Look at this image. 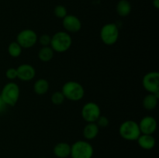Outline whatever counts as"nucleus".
Returning a JSON list of instances; mask_svg holds the SVG:
<instances>
[{
	"label": "nucleus",
	"mask_w": 159,
	"mask_h": 158,
	"mask_svg": "<svg viewBox=\"0 0 159 158\" xmlns=\"http://www.w3.org/2000/svg\"><path fill=\"white\" fill-rule=\"evenodd\" d=\"M61 91L64 94L65 99L72 102L82 100L85 95V89L83 86L75 81H69L64 84Z\"/></svg>",
	"instance_id": "2"
},
{
	"label": "nucleus",
	"mask_w": 159,
	"mask_h": 158,
	"mask_svg": "<svg viewBox=\"0 0 159 158\" xmlns=\"http://www.w3.org/2000/svg\"><path fill=\"white\" fill-rule=\"evenodd\" d=\"M20 95V89L15 82L10 81L6 84L1 91L0 99L6 105L15 106L18 102Z\"/></svg>",
	"instance_id": "3"
},
{
	"label": "nucleus",
	"mask_w": 159,
	"mask_h": 158,
	"mask_svg": "<svg viewBox=\"0 0 159 158\" xmlns=\"http://www.w3.org/2000/svg\"><path fill=\"white\" fill-rule=\"evenodd\" d=\"M1 111H2V105H0V113H1Z\"/></svg>",
	"instance_id": "27"
},
{
	"label": "nucleus",
	"mask_w": 159,
	"mask_h": 158,
	"mask_svg": "<svg viewBox=\"0 0 159 158\" xmlns=\"http://www.w3.org/2000/svg\"><path fill=\"white\" fill-rule=\"evenodd\" d=\"M99 128L96 122H88L83 129V136L87 140H92L98 136Z\"/></svg>",
	"instance_id": "16"
},
{
	"label": "nucleus",
	"mask_w": 159,
	"mask_h": 158,
	"mask_svg": "<svg viewBox=\"0 0 159 158\" xmlns=\"http://www.w3.org/2000/svg\"><path fill=\"white\" fill-rule=\"evenodd\" d=\"M72 44L71 37L66 31H59L51 37L50 46L54 52L65 53L70 49Z\"/></svg>",
	"instance_id": "1"
},
{
	"label": "nucleus",
	"mask_w": 159,
	"mask_h": 158,
	"mask_svg": "<svg viewBox=\"0 0 159 158\" xmlns=\"http://www.w3.org/2000/svg\"><path fill=\"white\" fill-rule=\"evenodd\" d=\"M51 102L55 105H61L64 103L65 100V98L61 91H57L52 94L51 97Z\"/></svg>",
	"instance_id": "21"
},
{
	"label": "nucleus",
	"mask_w": 159,
	"mask_h": 158,
	"mask_svg": "<svg viewBox=\"0 0 159 158\" xmlns=\"http://www.w3.org/2000/svg\"><path fill=\"white\" fill-rule=\"evenodd\" d=\"M94 153L91 143L85 140H78L71 146V158H92Z\"/></svg>",
	"instance_id": "6"
},
{
	"label": "nucleus",
	"mask_w": 159,
	"mask_h": 158,
	"mask_svg": "<svg viewBox=\"0 0 159 158\" xmlns=\"http://www.w3.org/2000/svg\"><path fill=\"white\" fill-rule=\"evenodd\" d=\"M23 48L16 41H13L8 46V53L12 57H19L22 54Z\"/></svg>",
	"instance_id": "20"
},
{
	"label": "nucleus",
	"mask_w": 159,
	"mask_h": 158,
	"mask_svg": "<svg viewBox=\"0 0 159 158\" xmlns=\"http://www.w3.org/2000/svg\"><path fill=\"white\" fill-rule=\"evenodd\" d=\"M50 88L49 82L44 78H40L36 81L34 85V91L38 95H43L48 91Z\"/></svg>",
	"instance_id": "18"
},
{
	"label": "nucleus",
	"mask_w": 159,
	"mask_h": 158,
	"mask_svg": "<svg viewBox=\"0 0 159 158\" xmlns=\"http://www.w3.org/2000/svg\"><path fill=\"white\" fill-rule=\"evenodd\" d=\"M159 99V92L155 93V94H152V93H148L147 95L144 96L143 99V107L145 108L146 110L148 111H152L154 110L158 105Z\"/></svg>",
	"instance_id": "15"
},
{
	"label": "nucleus",
	"mask_w": 159,
	"mask_h": 158,
	"mask_svg": "<svg viewBox=\"0 0 159 158\" xmlns=\"http://www.w3.org/2000/svg\"><path fill=\"white\" fill-rule=\"evenodd\" d=\"M62 25L67 32L78 33L82 29V22L75 15H67L62 19Z\"/></svg>",
	"instance_id": "11"
},
{
	"label": "nucleus",
	"mask_w": 159,
	"mask_h": 158,
	"mask_svg": "<svg viewBox=\"0 0 159 158\" xmlns=\"http://www.w3.org/2000/svg\"><path fill=\"white\" fill-rule=\"evenodd\" d=\"M41 158H46V157H41Z\"/></svg>",
	"instance_id": "28"
},
{
	"label": "nucleus",
	"mask_w": 159,
	"mask_h": 158,
	"mask_svg": "<svg viewBox=\"0 0 159 158\" xmlns=\"http://www.w3.org/2000/svg\"><path fill=\"white\" fill-rule=\"evenodd\" d=\"M53 152L57 158H67L71 154V145L65 142L58 143L54 146Z\"/></svg>",
	"instance_id": "14"
},
{
	"label": "nucleus",
	"mask_w": 159,
	"mask_h": 158,
	"mask_svg": "<svg viewBox=\"0 0 159 158\" xmlns=\"http://www.w3.org/2000/svg\"><path fill=\"white\" fill-rule=\"evenodd\" d=\"M51 37L48 34H42L40 37H38L37 39V41L39 42L40 45L42 46H50L51 44Z\"/></svg>",
	"instance_id": "23"
},
{
	"label": "nucleus",
	"mask_w": 159,
	"mask_h": 158,
	"mask_svg": "<svg viewBox=\"0 0 159 158\" xmlns=\"http://www.w3.org/2000/svg\"><path fill=\"white\" fill-rule=\"evenodd\" d=\"M138 144L141 148L146 150H152L155 147L156 140L152 135L141 134L137 139Z\"/></svg>",
	"instance_id": "13"
},
{
	"label": "nucleus",
	"mask_w": 159,
	"mask_h": 158,
	"mask_svg": "<svg viewBox=\"0 0 159 158\" xmlns=\"http://www.w3.org/2000/svg\"><path fill=\"white\" fill-rule=\"evenodd\" d=\"M119 134L125 140L134 141L141 133L138 122L134 120H126L120 125Z\"/></svg>",
	"instance_id": "4"
},
{
	"label": "nucleus",
	"mask_w": 159,
	"mask_h": 158,
	"mask_svg": "<svg viewBox=\"0 0 159 158\" xmlns=\"http://www.w3.org/2000/svg\"><path fill=\"white\" fill-rule=\"evenodd\" d=\"M152 4H153V6L155 9H159V0H152Z\"/></svg>",
	"instance_id": "26"
},
{
	"label": "nucleus",
	"mask_w": 159,
	"mask_h": 158,
	"mask_svg": "<svg viewBox=\"0 0 159 158\" xmlns=\"http://www.w3.org/2000/svg\"><path fill=\"white\" fill-rule=\"evenodd\" d=\"M138 125L141 134L153 135V133L156 131L158 123L153 116H146L141 119Z\"/></svg>",
	"instance_id": "10"
},
{
	"label": "nucleus",
	"mask_w": 159,
	"mask_h": 158,
	"mask_svg": "<svg viewBox=\"0 0 159 158\" xmlns=\"http://www.w3.org/2000/svg\"><path fill=\"white\" fill-rule=\"evenodd\" d=\"M142 85L148 93L155 94L159 92V73L150 71L144 74L142 79Z\"/></svg>",
	"instance_id": "9"
},
{
	"label": "nucleus",
	"mask_w": 159,
	"mask_h": 158,
	"mask_svg": "<svg viewBox=\"0 0 159 158\" xmlns=\"http://www.w3.org/2000/svg\"><path fill=\"white\" fill-rule=\"evenodd\" d=\"M96 123L99 126V128H106L109 125L110 121H109L108 118L105 116H100L98 119L96 120Z\"/></svg>",
	"instance_id": "24"
},
{
	"label": "nucleus",
	"mask_w": 159,
	"mask_h": 158,
	"mask_svg": "<svg viewBox=\"0 0 159 158\" xmlns=\"http://www.w3.org/2000/svg\"><path fill=\"white\" fill-rule=\"evenodd\" d=\"M119 28L113 23H107L101 28L99 36L104 44L111 46L115 44L119 39Z\"/></svg>",
	"instance_id": "5"
},
{
	"label": "nucleus",
	"mask_w": 159,
	"mask_h": 158,
	"mask_svg": "<svg viewBox=\"0 0 159 158\" xmlns=\"http://www.w3.org/2000/svg\"><path fill=\"white\" fill-rule=\"evenodd\" d=\"M131 9V4L128 0H120L116 6V12L121 17H126L130 15Z\"/></svg>",
	"instance_id": "17"
},
{
	"label": "nucleus",
	"mask_w": 159,
	"mask_h": 158,
	"mask_svg": "<svg viewBox=\"0 0 159 158\" xmlns=\"http://www.w3.org/2000/svg\"><path fill=\"white\" fill-rule=\"evenodd\" d=\"M17 78L23 81H30L35 77L36 70L29 64H23L16 68Z\"/></svg>",
	"instance_id": "12"
},
{
	"label": "nucleus",
	"mask_w": 159,
	"mask_h": 158,
	"mask_svg": "<svg viewBox=\"0 0 159 158\" xmlns=\"http://www.w3.org/2000/svg\"><path fill=\"white\" fill-rule=\"evenodd\" d=\"M6 77L10 81L15 80L16 78H17L16 68H9V69L6 71Z\"/></svg>",
	"instance_id": "25"
},
{
	"label": "nucleus",
	"mask_w": 159,
	"mask_h": 158,
	"mask_svg": "<svg viewBox=\"0 0 159 158\" xmlns=\"http://www.w3.org/2000/svg\"><path fill=\"white\" fill-rule=\"evenodd\" d=\"M54 51L50 46H42L38 51V58L42 62H49L54 57Z\"/></svg>",
	"instance_id": "19"
},
{
	"label": "nucleus",
	"mask_w": 159,
	"mask_h": 158,
	"mask_svg": "<svg viewBox=\"0 0 159 158\" xmlns=\"http://www.w3.org/2000/svg\"><path fill=\"white\" fill-rule=\"evenodd\" d=\"M54 14L58 19H64L68 15V11L65 6L62 5H57L54 9Z\"/></svg>",
	"instance_id": "22"
},
{
	"label": "nucleus",
	"mask_w": 159,
	"mask_h": 158,
	"mask_svg": "<svg viewBox=\"0 0 159 158\" xmlns=\"http://www.w3.org/2000/svg\"><path fill=\"white\" fill-rule=\"evenodd\" d=\"M37 34L35 31L30 29H26L20 31L16 36V42L21 46L22 48L29 49L33 47L37 43Z\"/></svg>",
	"instance_id": "7"
},
{
	"label": "nucleus",
	"mask_w": 159,
	"mask_h": 158,
	"mask_svg": "<svg viewBox=\"0 0 159 158\" xmlns=\"http://www.w3.org/2000/svg\"><path fill=\"white\" fill-rule=\"evenodd\" d=\"M82 117L87 122H96L101 116V110L96 102H89L83 105L81 112Z\"/></svg>",
	"instance_id": "8"
}]
</instances>
